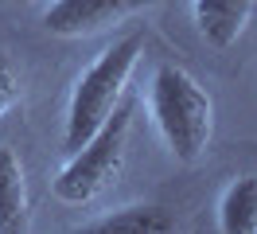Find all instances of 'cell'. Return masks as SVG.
Here are the masks:
<instances>
[{"label": "cell", "mask_w": 257, "mask_h": 234, "mask_svg": "<svg viewBox=\"0 0 257 234\" xmlns=\"http://www.w3.org/2000/svg\"><path fill=\"white\" fill-rule=\"evenodd\" d=\"M28 222V176L20 156L0 144V234H12Z\"/></svg>", "instance_id": "obj_6"}, {"label": "cell", "mask_w": 257, "mask_h": 234, "mask_svg": "<svg viewBox=\"0 0 257 234\" xmlns=\"http://www.w3.org/2000/svg\"><path fill=\"white\" fill-rule=\"evenodd\" d=\"M148 4H156V0H51L43 12V28L51 35L78 39V35L105 31L109 24H121L125 16H133L137 8H148Z\"/></svg>", "instance_id": "obj_4"}, {"label": "cell", "mask_w": 257, "mask_h": 234, "mask_svg": "<svg viewBox=\"0 0 257 234\" xmlns=\"http://www.w3.org/2000/svg\"><path fill=\"white\" fill-rule=\"evenodd\" d=\"M20 102V78H16V66L12 59L0 51V117L8 113V109Z\"/></svg>", "instance_id": "obj_9"}, {"label": "cell", "mask_w": 257, "mask_h": 234, "mask_svg": "<svg viewBox=\"0 0 257 234\" xmlns=\"http://www.w3.org/2000/svg\"><path fill=\"white\" fill-rule=\"evenodd\" d=\"M24 4H28V0H24Z\"/></svg>", "instance_id": "obj_10"}, {"label": "cell", "mask_w": 257, "mask_h": 234, "mask_svg": "<svg viewBox=\"0 0 257 234\" xmlns=\"http://www.w3.org/2000/svg\"><path fill=\"white\" fill-rule=\"evenodd\" d=\"M218 230L257 234V176H234L218 199Z\"/></svg>", "instance_id": "obj_7"}, {"label": "cell", "mask_w": 257, "mask_h": 234, "mask_svg": "<svg viewBox=\"0 0 257 234\" xmlns=\"http://www.w3.org/2000/svg\"><path fill=\"white\" fill-rule=\"evenodd\" d=\"M257 0H191V20L214 51H230L249 31Z\"/></svg>", "instance_id": "obj_5"}, {"label": "cell", "mask_w": 257, "mask_h": 234, "mask_svg": "<svg viewBox=\"0 0 257 234\" xmlns=\"http://www.w3.org/2000/svg\"><path fill=\"white\" fill-rule=\"evenodd\" d=\"M145 43H148L145 31H128L117 43H109L74 78L70 102H66V121H63V148L66 152H74L82 140L125 102L128 78H133L137 62L145 55Z\"/></svg>", "instance_id": "obj_2"}, {"label": "cell", "mask_w": 257, "mask_h": 234, "mask_svg": "<svg viewBox=\"0 0 257 234\" xmlns=\"http://www.w3.org/2000/svg\"><path fill=\"white\" fill-rule=\"evenodd\" d=\"M86 230H97V234H109V230H128V234H168L176 230V218L168 215L164 207L156 203H133V207H121L113 215L90 222Z\"/></svg>", "instance_id": "obj_8"}, {"label": "cell", "mask_w": 257, "mask_h": 234, "mask_svg": "<svg viewBox=\"0 0 257 234\" xmlns=\"http://www.w3.org/2000/svg\"><path fill=\"white\" fill-rule=\"evenodd\" d=\"M128 133H133V102H121L59 168L55 184H51L55 199L70 203V207L97 199L121 176V164L128 152Z\"/></svg>", "instance_id": "obj_3"}, {"label": "cell", "mask_w": 257, "mask_h": 234, "mask_svg": "<svg viewBox=\"0 0 257 234\" xmlns=\"http://www.w3.org/2000/svg\"><path fill=\"white\" fill-rule=\"evenodd\" d=\"M148 113L164 148L179 164H195L214 137V102L191 70L179 62H156L148 78Z\"/></svg>", "instance_id": "obj_1"}]
</instances>
